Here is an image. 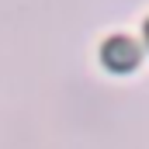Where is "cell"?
<instances>
[{
  "mask_svg": "<svg viewBox=\"0 0 149 149\" xmlns=\"http://www.w3.org/2000/svg\"><path fill=\"white\" fill-rule=\"evenodd\" d=\"M142 38H146V45H149V21H146V28H142Z\"/></svg>",
  "mask_w": 149,
  "mask_h": 149,
  "instance_id": "cell-2",
  "label": "cell"
},
{
  "mask_svg": "<svg viewBox=\"0 0 149 149\" xmlns=\"http://www.w3.org/2000/svg\"><path fill=\"white\" fill-rule=\"evenodd\" d=\"M139 59H142V52H139V45L128 35H111L101 45V63L111 73H132L139 66Z\"/></svg>",
  "mask_w": 149,
  "mask_h": 149,
  "instance_id": "cell-1",
  "label": "cell"
}]
</instances>
